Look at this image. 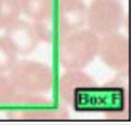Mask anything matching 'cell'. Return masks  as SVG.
Masks as SVG:
<instances>
[]
</instances>
